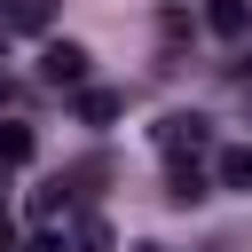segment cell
<instances>
[{
    "mask_svg": "<svg viewBox=\"0 0 252 252\" xmlns=\"http://www.w3.org/2000/svg\"><path fill=\"white\" fill-rule=\"evenodd\" d=\"M39 71H47V87H71V94H79L87 71H94V55H87L79 39H47V47H39Z\"/></svg>",
    "mask_w": 252,
    "mask_h": 252,
    "instance_id": "6da1fadb",
    "label": "cell"
},
{
    "mask_svg": "<svg viewBox=\"0 0 252 252\" xmlns=\"http://www.w3.org/2000/svg\"><path fill=\"white\" fill-rule=\"evenodd\" d=\"M205 142H213V118H197V110H165L158 118V150L165 158H197Z\"/></svg>",
    "mask_w": 252,
    "mask_h": 252,
    "instance_id": "7a4b0ae2",
    "label": "cell"
},
{
    "mask_svg": "<svg viewBox=\"0 0 252 252\" xmlns=\"http://www.w3.org/2000/svg\"><path fill=\"white\" fill-rule=\"evenodd\" d=\"M55 8H63V0H0V24L39 39V32H55Z\"/></svg>",
    "mask_w": 252,
    "mask_h": 252,
    "instance_id": "3957f363",
    "label": "cell"
},
{
    "mask_svg": "<svg viewBox=\"0 0 252 252\" xmlns=\"http://www.w3.org/2000/svg\"><path fill=\"white\" fill-rule=\"evenodd\" d=\"M205 24H213V39H244L252 32V0H205Z\"/></svg>",
    "mask_w": 252,
    "mask_h": 252,
    "instance_id": "277c9868",
    "label": "cell"
},
{
    "mask_svg": "<svg viewBox=\"0 0 252 252\" xmlns=\"http://www.w3.org/2000/svg\"><path fill=\"white\" fill-rule=\"evenodd\" d=\"M213 181H220V189H244V197H252V142H228V150L213 158Z\"/></svg>",
    "mask_w": 252,
    "mask_h": 252,
    "instance_id": "5b68a950",
    "label": "cell"
},
{
    "mask_svg": "<svg viewBox=\"0 0 252 252\" xmlns=\"http://www.w3.org/2000/svg\"><path fill=\"white\" fill-rule=\"evenodd\" d=\"M71 110H79V126H110V118L126 110V94H110V87H79Z\"/></svg>",
    "mask_w": 252,
    "mask_h": 252,
    "instance_id": "8992f818",
    "label": "cell"
},
{
    "mask_svg": "<svg viewBox=\"0 0 252 252\" xmlns=\"http://www.w3.org/2000/svg\"><path fill=\"white\" fill-rule=\"evenodd\" d=\"M205 189H213V181H205V173H197V158H189V165H181V158H173V173H165V197H173V205H197V197H205Z\"/></svg>",
    "mask_w": 252,
    "mask_h": 252,
    "instance_id": "52a82bcc",
    "label": "cell"
},
{
    "mask_svg": "<svg viewBox=\"0 0 252 252\" xmlns=\"http://www.w3.org/2000/svg\"><path fill=\"white\" fill-rule=\"evenodd\" d=\"M32 150H39L32 126H24V118H0V165H32Z\"/></svg>",
    "mask_w": 252,
    "mask_h": 252,
    "instance_id": "ba28073f",
    "label": "cell"
},
{
    "mask_svg": "<svg viewBox=\"0 0 252 252\" xmlns=\"http://www.w3.org/2000/svg\"><path fill=\"white\" fill-rule=\"evenodd\" d=\"M63 205H71V189H63V181H47V189H39V197H32V213H39V220H55V213H63Z\"/></svg>",
    "mask_w": 252,
    "mask_h": 252,
    "instance_id": "9c48e42d",
    "label": "cell"
},
{
    "mask_svg": "<svg viewBox=\"0 0 252 252\" xmlns=\"http://www.w3.org/2000/svg\"><path fill=\"white\" fill-rule=\"evenodd\" d=\"M24 252H71V236H63V228H39V236H32Z\"/></svg>",
    "mask_w": 252,
    "mask_h": 252,
    "instance_id": "30bf717a",
    "label": "cell"
},
{
    "mask_svg": "<svg viewBox=\"0 0 252 252\" xmlns=\"http://www.w3.org/2000/svg\"><path fill=\"white\" fill-rule=\"evenodd\" d=\"M0 252H16V228H8V213H0Z\"/></svg>",
    "mask_w": 252,
    "mask_h": 252,
    "instance_id": "8fae6325",
    "label": "cell"
},
{
    "mask_svg": "<svg viewBox=\"0 0 252 252\" xmlns=\"http://www.w3.org/2000/svg\"><path fill=\"white\" fill-rule=\"evenodd\" d=\"M236 79H244V87H252V47H244V63H236Z\"/></svg>",
    "mask_w": 252,
    "mask_h": 252,
    "instance_id": "7c38bea8",
    "label": "cell"
},
{
    "mask_svg": "<svg viewBox=\"0 0 252 252\" xmlns=\"http://www.w3.org/2000/svg\"><path fill=\"white\" fill-rule=\"evenodd\" d=\"M134 252H165V244H134Z\"/></svg>",
    "mask_w": 252,
    "mask_h": 252,
    "instance_id": "4fadbf2b",
    "label": "cell"
},
{
    "mask_svg": "<svg viewBox=\"0 0 252 252\" xmlns=\"http://www.w3.org/2000/svg\"><path fill=\"white\" fill-rule=\"evenodd\" d=\"M0 102H8V79H0Z\"/></svg>",
    "mask_w": 252,
    "mask_h": 252,
    "instance_id": "5bb4252c",
    "label": "cell"
}]
</instances>
